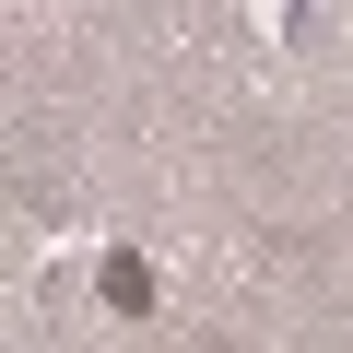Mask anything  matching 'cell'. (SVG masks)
Segmentation results:
<instances>
[{
    "instance_id": "6da1fadb",
    "label": "cell",
    "mask_w": 353,
    "mask_h": 353,
    "mask_svg": "<svg viewBox=\"0 0 353 353\" xmlns=\"http://www.w3.org/2000/svg\"><path fill=\"white\" fill-rule=\"evenodd\" d=\"M94 294H106L118 318H153V259H130V248H106V271H94Z\"/></svg>"
}]
</instances>
